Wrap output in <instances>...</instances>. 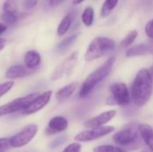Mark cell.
<instances>
[{
	"mask_svg": "<svg viewBox=\"0 0 153 152\" xmlns=\"http://www.w3.org/2000/svg\"><path fill=\"white\" fill-rule=\"evenodd\" d=\"M131 98L137 107L145 106L153 92V78L149 69L142 68L136 73L131 86Z\"/></svg>",
	"mask_w": 153,
	"mask_h": 152,
	"instance_id": "obj_1",
	"label": "cell"
},
{
	"mask_svg": "<svg viewBox=\"0 0 153 152\" xmlns=\"http://www.w3.org/2000/svg\"><path fill=\"white\" fill-rule=\"evenodd\" d=\"M115 63L116 56H110L100 67H98L91 73H90L80 88L79 97L81 99H85L86 97H88L91 92L95 89V87L110 74Z\"/></svg>",
	"mask_w": 153,
	"mask_h": 152,
	"instance_id": "obj_2",
	"label": "cell"
},
{
	"mask_svg": "<svg viewBox=\"0 0 153 152\" xmlns=\"http://www.w3.org/2000/svg\"><path fill=\"white\" fill-rule=\"evenodd\" d=\"M116 48V42L107 37H96L89 44L84 55L86 61H93L99 59Z\"/></svg>",
	"mask_w": 153,
	"mask_h": 152,
	"instance_id": "obj_3",
	"label": "cell"
},
{
	"mask_svg": "<svg viewBox=\"0 0 153 152\" xmlns=\"http://www.w3.org/2000/svg\"><path fill=\"white\" fill-rule=\"evenodd\" d=\"M136 123H129L113 135V141L121 146H133L141 142V135Z\"/></svg>",
	"mask_w": 153,
	"mask_h": 152,
	"instance_id": "obj_4",
	"label": "cell"
},
{
	"mask_svg": "<svg viewBox=\"0 0 153 152\" xmlns=\"http://www.w3.org/2000/svg\"><path fill=\"white\" fill-rule=\"evenodd\" d=\"M111 100L113 101L111 105L126 106L131 103V92L128 87L124 82H116L110 86Z\"/></svg>",
	"mask_w": 153,
	"mask_h": 152,
	"instance_id": "obj_5",
	"label": "cell"
},
{
	"mask_svg": "<svg viewBox=\"0 0 153 152\" xmlns=\"http://www.w3.org/2000/svg\"><path fill=\"white\" fill-rule=\"evenodd\" d=\"M38 95H39L38 93H31L25 97L15 99L12 100L11 102H8L3 106H1L0 107V116L9 115L12 113H15L20 110L21 111L24 110L28 107V105L38 97Z\"/></svg>",
	"mask_w": 153,
	"mask_h": 152,
	"instance_id": "obj_6",
	"label": "cell"
},
{
	"mask_svg": "<svg viewBox=\"0 0 153 152\" xmlns=\"http://www.w3.org/2000/svg\"><path fill=\"white\" fill-rule=\"evenodd\" d=\"M77 61H78V52L74 51L56 67V69L53 71L50 76L51 81H57L63 77L69 76L72 73L74 68L75 67Z\"/></svg>",
	"mask_w": 153,
	"mask_h": 152,
	"instance_id": "obj_7",
	"label": "cell"
},
{
	"mask_svg": "<svg viewBox=\"0 0 153 152\" xmlns=\"http://www.w3.org/2000/svg\"><path fill=\"white\" fill-rule=\"evenodd\" d=\"M115 131L114 126H102L99 128H92V129H88L84 130L78 134L75 135L74 140L77 142H92L98 139H100L102 137H105L111 133Z\"/></svg>",
	"mask_w": 153,
	"mask_h": 152,
	"instance_id": "obj_8",
	"label": "cell"
},
{
	"mask_svg": "<svg viewBox=\"0 0 153 152\" xmlns=\"http://www.w3.org/2000/svg\"><path fill=\"white\" fill-rule=\"evenodd\" d=\"M38 126L36 125H29L21 132L10 138L11 146L13 148H21L27 145L37 134Z\"/></svg>",
	"mask_w": 153,
	"mask_h": 152,
	"instance_id": "obj_9",
	"label": "cell"
},
{
	"mask_svg": "<svg viewBox=\"0 0 153 152\" xmlns=\"http://www.w3.org/2000/svg\"><path fill=\"white\" fill-rule=\"evenodd\" d=\"M51 95H52L51 90H47L43 92L42 94L38 95V97L35 99H33L24 110L22 111V113L23 115L29 116V115H32V114L39 112L48 104L51 99Z\"/></svg>",
	"mask_w": 153,
	"mask_h": 152,
	"instance_id": "obj_10",
	"label": "cell"
},
{
	"mask_svg": "<svg viewBox=\"0 0 153 152\" xmlns=\"http://www.w3.org/2000/svg\"><path fill=\"white\" fill-rule=\"evenodd\" d=\"M116 116H117V110L115 109L102 112L93 116L92 118L85 121L84 127H86L87 129H92V128H99V127L105 126V125L110 122Z\"/></svg>",
	"mask_w": 153,
	"mask_h": 152,
	"instance_id": "obj_11",
	"label": "cell"
},
{
	"mask_svg": "<svg viewBox=\"0 0 153 152\" xmlns=\"http://www.w3.org/2000/svg\"><path fill=\"white\" fill-rule=\"evenodd\" d=\"M68 120L61 116L51 118L48 122V125L46 128L45 133L48 135H54L65 131L68 128Z\"/></svg>",
	"mask_w": 153,
	"mask_h": 152,
	"instance_id": "obj_12",
	"label": "cell"
},
{
	"mask_svg": "<svg viewBox=\"0 0 153 152\" xmlns=\"http://www.w3.org/2000/svg\"><path fill=\"white\" fill-rule=\"evenodd\" d=\"M34 71L29 69L28 67L21 65H16L11 66L5 73V78L8 80H15L18 78H23L27 77L30 74H32Z\"/></svg>",
	"mask_w": 153,
	"mask_h": 152,
	"instance_id": "obj_13",
	"label": "cell"
},
{
	"mask_svg": "<svg viewBox=\"0 0 153 152\" xmlns=\"http://www.w3.org/2000/svg\"><path fill=\"white\" fill-rule=\"evenodd\" d=\"M138 128L141 138L149 147V149L153 152V128L146 124H140Z\"/></svg>",
	"mask_w": 153,
	"mask_h": 152,
	"instance_id": "obj_14",
	"label": "cell"
},
{
	"mask_svg": "<svg viewBox=\"0 0 153 152\" xmlns=\"http://www.w3.org/2000/svg\"><path fill=\"white\" fill-rule=\"evenodd\" d=\"M41 62V57L40 55L35 51V50H30L25 54L24 56V63H25V66L28 67L29 69L34 71L35 69H37Z\"/></svg>",
	"mask_w": 153,
	"mask_h": 152,
	"instance_id": "obj_15",
	"label": "cell"
},
{
	"mask_svg": "<svg viewBox=\"0 0 153 152\" xmlns=\"http://www.w3.org/2000/svg\"><path fill=\"white\" fill-rule=\"evenodd\" d=\"M78 86H79V83L77 82H71V83L65 85V87L61 88L56 92V98L58 100H64V99L70 98L75 92V90L78 89Z\"/></svg>",
	"mask_w": 153,
	"mask_h": 152,
	"instance_id": "obj_16",
	"label": "cell"
},
{
	"mask_svg": "<svg viewBox=\"0 0 153 152\" xmlns=\"http://www.w3.org/2000/svg\"><path fill=\"white\" fill-rule=\"evenodd\" d=\"M149 47L147 43H141L134 46H132L129 47L126 53V56L127 57H135V56H141L149 55Z\"/></svg>",
	"mask_w": 153,
	"mask_h": 152,
	"instance_id": "obj_17",
	"label": "cell"
},
{
	"mask_svg": "<svg viewBox=\"0 0 153 152\" xmlns=\"http://www.w3.org/2000/svg\"><path fill=\"white\" fill-rule=\"evenodd\" d=\"M73 20H74V15L71 13L66 14L62 19V21L60 22V23L57 27V35L58 36H64L69 30V29L72 25Z\"/></svg>",
	"mask_w": 153,
	"mask_h": 152,
	"instance_id": "obj_18",
	"label": "cell"
},
{
	"mask_svg": "<svg viewBox=\"0 0 153 152\" xmlns=\"http://www.w3.org/2000/svg\"><path fill=\"white\" fill-rule=\"evenodd\" d=\"M79 35H80V33H75V34H73V35L69 36L68 38L65 39L64 40H62L56 47V52L62 54V53H65L66 50H68L69 47L75 42V40L77 39Z\"/></svg>",
	"mask_w": 153,
	"mask_h": 152,
	"instance_id": "obj_19",
	"label": "cell"
},
{
	"mask_svg": "<svg viewBox=\"0 0 153 152\" xmlns=\"http://www.w3.org/2000/svg\"><path fill=\"white\" fill-rule=\"evenodd\" d=\"M119 0H105L101 10H100V15L102 17H107L108 16L111 12L116 8V6L117 5Z\"/></svg>",
	"mask_w": 153,
	"mask_h": 152,
	"instance_id": "obj_20",
	"label": "cell"
},
{
	"mask_svg": "<svg viewBox=\"0 0 153 152\" xmlns=\"http://www.w3.org/2000/svg\"><path fill=\"white\" fill-rule=\"evenodd\" d=\"M93 20H94V10H93V8L91 6H88L82 12V22L85 26L90 27V26L92 25Z\"/></svg>",
	"mask_w": 153,
	"mask_h": 152,
	"instance_id": "obj_21",
	"label": "cell"
},
{
	"mask_svg": "<svg viewBox=\"0 0 153 152\" xmlns=\"http://www.w3.org/2000/svg\"><path fill=\"white\" fill-rule=\"evenodd\" d=\"M138 36V32L137 30H131L127 33V35L124 38V39L121 41L120 43V47L122 48H127L129 47L133 43L134 41L135 40V39L137 38Z\"/></svg>",
	"mask_w": 153,
	"mask_h": 152,
	"instance_id": "obj_22",
	"label": "cell"
},
{
	"mask_svg": "<svg viewBox=\"0 0 153 152\" xmlns=\"http://www.w3.org/2000/svg\"><path fill=\"white\" fill-rule=\"evenodd\" d=\"M93 152H126L124 149L114 145H100L93 149Z\"/></svg>",
	"mask_w": 153,
	"mask_h": 152,
	"instance_id": "obj_23",
	"label": "cell"
},
{
	"mask_svg": "<svg viewBox=\"0 0 153 152\" xmlns=\"http://www.w3.org/2000/svg\"><path fill=\"white\" fill-rule=\"evenodd\" d=\"M3 10L5 13H17V3H16V0H6L4 3Z\"/></svg>",
	"mask_w": 153,
	"mask_h": 152,
	"instance_id": "obj_24",
	"label": "cell"
},
{
	"mask_svg": "<svg viewBox=\"0 0 153 152\" xmlns=\"http://www.w3.org/2000/svg\"><path fill=\"white\" fill-rule=\"evenodd\" d=\"M2 19L7 24H14L18 20V15L17 13H10L4 12L2 14Z\"/></svg>",
	"mask_w": 153,
	"mask_h": 152,
	"instance_id": "obj_25",
	"label": "cell"
},
{
	"mask_svg": "<svg viewBox=\"0 0 153 152\" xmlns=\"http://www.w3.org/2000/svg\"><path fill=\"white\" fill-rule=\"evenodd\" d=\"M13 87V82H5L0 84V98L6 94Z\"/></svg>",
	"mask_w": 153,
	"mask_h": 152,
	"instance_id": "obj_26",
	"label": "cell"
},
{
	"mask_svg": "<svg viewBox=\"0 0 153 152\" xmlns=\"http://www.w3.org/2000/svg\"><path fill=\"white\" fill-rule=\"evenodd\" d=\"M82 150V145L79 142H74L69 144L63 152H80Z\"/></svg>",
	"mask_w": 153,
	"mask_h": 152,
	"instance_id": "obj_27",
	"label": "cell"
},
{
	"mask_svg": "<svg viewBox=\"0 0 153 152\" xmlns=\"http://www.w3.org/2000/svg\"><path fill=\"white\" fill-rule=\"evenodd\" d=\"M66 141V137L65 136H60V137H57L56 139H55L51 144H50V148L51 149H55V148H57L59 146H61Z\"/></svg>",
	"mask_w": 153,
	"mask_h": 152,
	"instance_id": "obj_28",
	"label": "cell"
},
{
	"mask_svg": "<svg viewBox=\"0 0 153 152\" xmlns=\"http://www.w3.org/2000/svg\"><path fill=\"white\" fill-rule=\"evenodd\" d=\"M10 147H12L10 138H0V151L6 150Z\"/></svg>",
	"mask_w": 153,
	"mask_h": 152,
	"instance_id": "obj_29",
	"label": "cell"
},
{
	"mask_svg": "<svg viewBox=\"0 0 153 152\" xmlns=\"http://www.w3.org/2000/svg\"><path fill=\"white\" fill-rule=\"evenodd\" d=\"M145 33L146 35L153 40V19H152L150 22L145 26Z\"/></svg>",
	"mask_w": 153,
	"mask_h": 152,
	"instance_id": "obj_30",
	"label": "cell"
},
{
	"mask_svg": "<svg viewBox=\"0 0 153 152\" xmlns=\"http://www.w3.org/2000/svg\"><path fill=\"white\" fill-rule=\"evenodd\" d=\"M38 3V0H24L22 3V5L25 9H32L36 6Z\"/></svg>",
	"mask_w": 153,
	"mask_h": 152,
	"instance_id": "obj_31",
	"label": "cell"
},
{
	"mask_svg": "<svg viewBox=\"0 0 153 152\" xmlns=\"http://www.w3.org/2000/svg\"><path fill=\"white\" fill-rule=\"evenodd\" d=\"M147 44H148V47H149V53L151 55H153V40L147 42Z\"/></svg>",
	"mask_w": 153,
	"mask_h": 152,
	"instance_id": "obj_32",
	"label": "cell"
},
{
	"mask_svg": "<svg viewBox=\"0 0 153 152\" xmlns=\"http://www.w3.org/2000/svg\"><path fill=\"white\" fill-rule=\"evenodd\" d=\"M5 44H6V40L4 39H2V38H0V51L4 47V46H5Z\"/></svg>",
	"mask_w": 153,
	"mask_h": 152,
	"instance_id": "obj_33",
	"label": "cell"
},
{
	"mask_svg": "<svg viewBox=\"0 0 153 152\" xmlns=\"http://www.w3.org/2000/svg\"><path fill=\"white\" fill-rule=\"evenodd\" d=\"M6 29H7L6 25H4V24H3V23H0V35H1L2 33H4V32L6 30Z\"/></svg>",
	"mask_w": 153,
	"mask_h": 152,
	"instance_id": "obj_34",
	"label": "cell"
},
{
	"mask_svg": "<svg viewBox=\"0 0 153 152\" xmlns=\"http://www.w3.org/2000/svg\"><path fill=\"white\" fill-rule=\"evenodd\" d=\"M83 1H85V0H74V4H79L82 3Z\"/></svg>",
	"mask_w": 153,
	"mask_h": 152,
	"instance_id": "obj_35",
	"label": "cell"
},
{
	"mask_svg": "<svg viewBox=\"0 0 153 152\" xmlns=\"http://www.w3.org/2000/svg\"><path fill=\"white\" fill-rule=\"evenodd\" d=\"M149 71H150V73H151V74H152V76L153 78V65L149 69Z\"/></svg>",
	"mask_w": 153,
	"mask_h": 152,
	"instance_id": "obj_36",
	"label": "cell"
},
{
	"mask_svg": "<svg viewBox=\"0 0 153 152\" xmlns=\"http://www.w3.org/2000/svg\"><path fill=\"white\" fill-rule=\"evenodd\" d=\"M0 152H4V151H0Z\"/></svg>",
	"mask_w": 153,
	"mask_h": 152,
	"instance_id": "obj_37",
	"label": "cell"
}]
</instances>
